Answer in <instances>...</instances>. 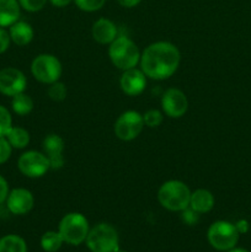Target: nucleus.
Returning a JSON list of instances; mask_svg holds the SVG:
<instances>
[{
    "label": "nucleus",
    "instance_id": "a878e982",
    "mask_svg": "<svg viewBox=\"0 0 251 252\" xmlns=\"http://www.w3.org/2000/svg\"><path fill=\"white\" fill-rule=\"evenodd\" d=\"M76 6L86 12H94L100 10L105 5L106 0H74Z\"/></svg>",
    "mask_w": 251,
    "mask_h": 252
},
{
    "label": "nucleus",
    "instance_id": "a211bd4d",
    "mask_svg": "<svg viewBox=\"0 0 251 252\" xmlns=\"http://www.w3.org/2000/svg\"><path fill=\"white\" fill-rule=\"evenodd\" d=\"M19 0H0V27H10L19 21Z\"/></svg>",
    "mask_w": 251,
    "mask_h": 252
},
{
    "label": "nucleus",
    "instance_id": "cd10ccee",
    "mask_svg": "<svg viewBox=\"0 0 251 252\" xmlns=\"http://www.w3.org/2000/svg\"><path fill=\"white\" fill-rule=\"evenodd\" d=\"M12 147L5 137H0V165L6 162L11 157Z\"/></svg>",
    "mask_w": 251,
    "mask_h": 252
},
{
    "label": "nucleus",
    "instance_id": "72a5a7b5",
    "mask_svg": "<svg viewBox=\"0 0 251 252\" xmlns=\"http://www.w3.org/2000/svg\"><path fill=\"white\" fill-rule=\"evenodd\" d=\"M49 1H51V4L53 5V6L64 7V6H66V5L70 4L71 0H49Z\"/></svg>",
    "mask_w": 251,
    "mask_h": 252
},
{
    "label": "nucleus",
    "instance_id": "f8f14e48",
    "mask_svg": "<svg viewBox=\"0 0 251 252\" xmlns=\"http://www.w3.org/2000/svg\"><path fill=\"white\" fill-rule=\"evenodd\" d=\"M33 194L26 189H15L9 192L6 198V207L10 213L15 216H24L33 208Z\"/></svg>",
    "mask_w": 251,
    "mask_h": 252
},
{
    "label": "nucleus",
    "instance_id": "20e7f679",
    "mask_svg": "<svg viewBox=\"0 0 251 252\" xmlns=\"http://www.w3.org/2000/svg\"><path fill=\"white\" fill-rule=\"evenodd\" d=\"M85 243L91 252H115L120 249L117 230L107 223H100L91 228Z\"/></svg>",
    "mask_w": 251,
    "mask_h": 252
},
{
    "label": "nucleus",
    "instance_id": "1a4fd4ad",
    "mask_svg": "<svg viewBox=\"0 0 251 252\" xmlns=\"http://www.w3.org/2000/svg\"><path fill=\"white\" fill-rule=\"evenodd\" d=\"M17 167L20 172L30 179L42 177L49 169V161L43 153L30 150L24 153L17 160Z\"/></svg>",
    "mask_w": 251,
    "mask_h": 252
},
{
    "label": "nucleus",
    "instance_id": "5701e85b",
    "mask_svg": "<svg viewBox=\"0 0 251 252\" xmlns=\"http://www.w3.org/2000/svg\"><path fill=\"white\" fill-rule=\"evenodd\" d=\"M47 94H48V97L51 100L61 102V101H63L66 97V88L63 83L58 80L53 84H49Z\"/></svg>",
    "mask_w": 251,
    "mask_h": 252
},
{
    "label": "nucleus",
    "instance_id": "2eb2a0df",
    "mask_svg": "<svg viewBox=\"0 0 251 252\" xmlns=\"http://www.w3.org/2000/svg\"><path fill=\"white\" fill-rule=\"evenodd\" d=\"M93 38L100 44H110L117 37V27L111 20L101 17L94 22L91 29Z\"/></svg>",
    "mask_w": 251,
    "mask_h": 252
},
{
    "label": "nucleus",
    "instance_id": "473e14b6",
    "mask_svg": "<svg viewBox=\"0 0 251 252\" xmlns=\"http://www.w3.org/2000/svg\"><path fill=\"white\" fill-rule=\"evenodd\" d=\"M118 4L122 5L123 7H134L139 4L142 0H117Z\"/></svg>",
    "mask_w": 251,
    "mask_h": 252
},
{
    "label": "nucleus",
    "instance_id": "bb28decb",
    "mask_svg": "<svg viewBox=\"0 0 251 252\" xmlns=\"http://www.w3.org/2000/svg\"><path fill=\"white\" fill-rule=\"evenodd\" d=\"M20 6L30 12H37L42 10L46 5L47 0H19Z\"/></svg>",
    "mask_w": 251,
    "mask_h": 252
},
{
    "label": "nucleus",
    "instance_id": "7ed1b4c3",
    "mask_svg": "<svg viewBox=\"0 0 251 252\" xmlns=\"http://www.w3.org/2000/svg\"><path fill=\"white\" fill-rule=\"evenodd\" d=\"M108 57L113 65L121 70H128L137 66L140 62V52L137 44L126 36L116 37L108 47Z\"/></svg>",
    "mask_w": 251,
    "mask_h": 252
},
{
    "label": "nucleus",
    "instance_id": "6e6552de",
    "mask_svg": "<svg viewBox=\"0 0 251 252\" xmlns=\"http://www.w3.org/2000/svg\"><path fill=\"white\" fill-rule=\"evenodd\" d=\"M143 115L137 111H126L115 123V134L123 142H130L142 133L144 128Z\"/></svg>",
    "mask_w": 251,
    "mask_h": 252
},
{
    "label": "nucleus",
    "instance_id": "c9c22d12",
    "mask_svg": "<svg viewBox=\"0 0 251 252\" xmlns=\"http://www.w3.org/2000/svg\"><path fill=\"white\" fill-rule=\"evenodd\" d=\"M115 252H128V251H125V250H120V249H118L117 251H115Z\"/></svg>",
    "mask_w": 251,
    "mask_h": 252
},
{
    "label": "nucleus",
    "instance_id": "9d476101",
    "mask_svg": "<svg viewBox=\"0 0 251 252\" xmlns=\"http://www.w3.org/2000/svg\"><path fill=\"white\" fill-rule=\"evenodd\" d=\"M27 80L25 74L16 68H4L0 70V93L5 96H15L24 93Z\"/></svg>",
    "mask_w": 251,
    "mask_h": 252
},
{
    "label": "nucleus",
    "instance_id": "b1692460",
    "mask_svg": "<svg viewBox=\"0 0 251 252\" xmlns=\"http://www.w3.org/2000/svg\"><path fill=\"white\" fill-rule=\"evenodd\" d=\"M12 127V117L9 110L0 105V137H6Z\"/></svg>",
    "mask_w": 251,
    "mask_h": 252
},
{
    "label": "nucleus",
    "instance_id": "ddd939ff",
    "mask_svg": "<svg viewBox=\"0 0 251 252\" xmlns=\"http://www.w3.org/2000/svg\"><path fill=\"white\" fill-rule=\"evenodd\" d=\"M120 85L126 95L137 96L142 94L147 86V75L143 73L142 69H128L123 71L120 79Z\"/></svg>",
    "mask_w": 251,
    "mask_h": 252
},
{
    "label": "nucleus",
    "instance_id": "aec40b11",
    "mask_svg": "<svg viewBox=\"0 0 251 252\" xmlns=\"http://www.w3.org/2000/svg\"><path fill=\"white\" fill-rule=\"evenodd\" d=\"M5 138L15 149H24L30 143V133L21 127H11Z\"/></svg>",
    "mask_w": 251,
    "mask_h": 252
},
{
    "label": "nucleus",
    "instance_id": "dca6fc26",
    "mask_svg": "<svg viewBox=\"0 0 251 252\" xmlns=\"http://www.w3.org/2000/svg\"><path fill=\"white\" fill-rule=\"evenodd\" d=\"M214 207V197L211 191L204 189H198L191 192L189 198V208L193 209L198 214L208 213Z\"/></svg>",
    "mask_w": 251,
    "mask_h": 252
},
{
    "label": "nucleus",
    "instance_id": "c756f323",
    "mask_svg": "<svg viewBox=\"0 0 251 252\" xmlns=\"http://www.w3.org/2000/svg\"><path fill=\"white\" fill-rule=\"evenodd\" d=\"M10 42H11V38H10L9 32L5 31L2 27H0V54L7 51V48L10 46Z\"/></svg>",
    "mask_w": 251,
    "mask_h": 252
},
{
    "label": "nucleus",
    "instance_id": "412c9836",
    "mask_svg": "<svg viewBox=\"0 0 251 252\" xmlns=\"http://www.w3.org/2000/svg\"><path fill=\"white\" fill-rule=\"evenodd\" d=\"M11 107L14 112L19 116H26L33 110V100L27 94L21 93L12 96Z\"/></svg>",
    "mask_w": 251,
    "mask_h": 252
},
{
    "label": "nucleus",
    "instance_id": "f704fd0d",
    "mask_svg": "<svg viewBox=\"0 0 251 252\" xmlns=\"http://www.w3.org/2000/svg\"><path fill=\"white\" fill-rule=\"evenodd\" d=\"M225 252H248L246 250H244V249H231V250H229V251H225Z\"/></svg>",
    "mask_w": 251,
    "mask_h": 252
},
{
    "label": "nucleus",
    "instance_id": "7c9ffc66",
    "mask_svg": "<svg viewBox=\"0 0 251 252\" xmlns=\"http://www.w3.org/2000/svg\"><path fill=\"white\" fill-rule=\"evenodd\" d=\"M7 194H9V185L6 180L0 175V206L6 201Z\"/></svg>",
    "mask_w": 251,
    "mask_h": 252
},
{
    "label": "nucleus",
    "instance_id": "f257e3e1",
    "mask_svg": "<svg viewBox=\"0 0 251 252\" xmlns=\"http://www.w3.org/2000/svg\"><path fill=\"white\" fill-rule=\"evenodd\" d=\"M181 54L177 47L170 42H155L149 44L140 54V69L154 80H165L177 70Z\"/></svg>",
    "mask_w": 251,
    "mask_h": 252
},
{
    "label": "nucleus",
    "instance_id": "6ab92c4d",
    "mask_svg": "<svg viewBox=\"0 0 251 252\" xmlns=\"http://www.w3.org/2000/svg\"><path fill=\"white\" fill-rule=\"evenodd\" d=\"M0 252H27L26 241L15 234L2 236L0 239Z\"/></svg>",
    "mask_w": 251,
    "mask_h": 252
},
{
    "label": "nucleus",
    "instance_id": "4be33fe9",
    "mask_svg": "<svg viewBox=\"0 0 251 252\" xmlns=\"http://www.w3.org/2000/svg\"><path fill=\"white\" fill-rule=\"evenodd\" d=\"M63 244L64 240L61 234H59V231H46L41 238V248L42 250L46 252L59 251Z\"/></svg>",
    "mask_w": 251,
    "mask_h": 252
},
{
    "label": "nucleus",
    "instance_id": "c85d7f7f",
    "mask_svg": "<svg viewBox=\"0 0 251 252\" xmlns=\"http://www.w3.org/2000/svg\"><path fill=\"white\" fill-rule=\"evenodd\" d=\"M181 213H182L181 214L182 220H184L186 224H188V225H194V224L198 223L199 214L197 213V212H194L193 209L189 208V207H188V208L184 209Z\"/></svg>",
    "mask_w": 251,
    "mask_h": 252
},
{
    "label": "nucleus",
    "instance_id": "0eeeda50",
    "mask_svg": "<svg viewBox=\"0 0 251 252\" xmlns=\"http://www.w3.org/2000/svg\"><path fill=\"white\" fill-rule=\"evenodd\" d=\"M62 64L57 57L52 54H39L32 61L31 73L36 80L43 84H53L62 75Z\"/></svg>",
    "mask_w": 251,
    "mask_h": 252
},
{
    "label": "nucleus",
    "instance_id": "423d86ee",
    "mask_svg": "<svg viewBox=\"0 0 251 252\" xmlns=\"http://www.w3.org/2000/svg\"><path fill=\"white\" fill-rule=\"evenodd\" d=\"M239 231L235 224L225 220L214 221L207 231L208 243L217 251H229L236 246L239 241Z\"/></svg>",
    "mask_w": 251,
    "mask_h": 252
},
{
    "label": "nucleus",
    "instance_id": "393cba45",
    "mask_svg": "<svg viewBox=\"0 0 251 252\" xmlns=\"http://www.w3.org/2000/svg\"><path fill=\"white\" fill-rule=\"evenodd\" d=\"M162 113L157 110H148L147 112L143 115V121L144 125L149 128H157L162 123Z\"/></svg>",
    "mask_w": 251,
    "mask_h": 252
},
{
    "label": "nucleus",
    "instance_id": "f3484780",
    "mask_svg": "<svg viewBox=\"0 0 251 252\" xmlns=\"http://www.w3.org/2000/svg\"><path fill=\"white\" fill-rule=\"evenodd\" d=\"M9 34L11 41L17 46H27L33 39V29L25 21H16L10 26Z\"/></svg>",
    "mask_w": 251,
    "mask_h": 252
},
{
    "label": "nucleus",
    "instance_id": "2f4dec72",
    "mask_svg": "<svg viewBox=\"0 0 251 252\" xmlns=\"http://www.w3.org/2000/svg\"><path fill=\"white\" fill-rule=\"evenodd\" d=\"M235 226H236V229H238L239 234L248 233L249 224H248V221H246V220H239L238 223L235 224Z\"/></svg>",
    "mask_w": 251,
    "mask_h": 252
},
{
    "label": "nucleus",
    "instance_id": "4468645a",
    "mask_svg": "<svg viewBox=\"0 0 251 252\" xmlns=\"http://www.w3.org/2000/svg\"><path fill=\"white\" fill-rule=\"evenodd\" d=\"M43 154L46 155L49 161L51 169H61L64 165V140L58 134L47 135L42 143Z\"/></svg>",
    "mask_w": 251,
    "mask_h": 252
},
{
    "label": "nucleus",
    "instance_id": "39448f33",
    "mask_svg": "<svg viewBox=\"0 0 251 252\" xmlns=\"http://www.w3.org/2000/svg\"><path fill=\"white\" fill-rule=\"evenodd\" d=\"M89 230H90V226H89L88 219L81 213H75V212L64 216L58 226V231L63 238L64 243L73 246L85 243Z\"/></svg>",
    "mask_w": 251,
    "mask_h": 252
},
{
    "label": "nucleus",
    "instance_id": "9b49d317",
    "mask_svg": "<svg viewBox=\"0 0 251 252\" xmlns=\"http://www.w3.org/2000/svg\"><path fill=\"white\" fill-rule=\"evenodd\" d=\"M161 108L170 118H180L187 112L188 100L180 89H167L161 97Z\"/></svg>",
    "mask_w": 251,
    "mask_h": 252
},
{
    "label": "nucleus",
    "instance_id": "f03ea898",
    "mask_svg": "<svg viewBox=\"0 0 251 252\" xmlns=\"http://www.w3.org/2000/svg\"><path fill=\"white\" fill-rule=\"evenodd\" d=\"M191 191L188 186L179 180L164 182L157 191V201L165 209L171 212H182L189 207Z\"/></svg>",
    "mask_w": 251,
    "mask_h": 252
}]
</instances>
